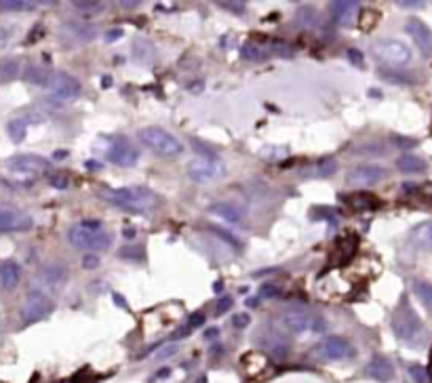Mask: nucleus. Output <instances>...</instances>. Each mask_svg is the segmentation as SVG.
Listing matches in <instances>:
<instances>
[{
	"label": "nucleus",
	"instance_id": "obj_1",
	"mask_svg": "<svg viewBox=\"0 0 432 383\" xmlns=\"http://www.w3.org/2000/svg\"><path fill=\"white\" fill-rule=\"evenodd\" d=\"M392 331L396 339L407 343L409 347H422L428 339V331L424 327L422 318L407 304V299H403L396 312L392 314Z\"/></svg>",
	"mask_w": 432,
	"mask_h": 383
},
{
	"label": "nucleus",
	"instance_id": "obj_2",
	"mask_svg": "<svg viewBox=\"0 0 432 383\" xmlns=\"http://www.w3.org/2000/svg\"><path fill=\"white\" fill-rule=\"evenodd\" d=\"M68 240L78 251H108L112 245L110 234L104 232V225L97 219H84L70 227Z\"/></svg>",
	"mask_w": 432,
	"mask_h": 383
},
{
	"label": "nucleus",
	"instance_id": "obj_3",
	"mask_svg": "<svg viewBox=\"0 0 432 383\" xmlns=\"http://www.w3.org/2000/svg\"><path fill=\"white\" fill-rule=\"evenodd\" d=\"M104 200H108L110 204L119 206V209H125L129 213H143L152 209L156 204V196L152 190L141 188V186H133V188H117V190H104L101 194Z\"/></svg>",
	"mask_w": 432,
	"mask_h": 383
},
{
	"label": "nucleus",
	"instance_id": "obj_4",
	"mask_svg": "<svg viewBox=\"0 0 432 383\" xmlns=\"http://www.w3.org/2000/svg\"><path fill=\"white\" fill-rule=\"evenodd\" d=\"M137 137L143 145H148L152 152L165 158H176L184 152L182 141L160 127H143L137 131Z\"/></svg>",
	"mask_w": 432,
	"mask_h": 383
},
{
	"label": "nucleus",
	"instance_id": "obj_5",
	"mask_svg": "<svg viewBox=\"0 0 432 383\" xmlns=\"http://www.w3.org/2000/svg\"><path fill=\"white\" fill-rule=\"evenodd\" d=\"M186 171L196 184H215L226 177V164L217 156H196L188 162Z\"/></svg>",
	"mask_w": 432,
	"mask_h": 383
},
{
	"label": "nucleus",
	"instance_id": "obj_6",
	"mask_svg": "<svg viewBox=\"0 0 432 383\" xmlns=\"http://www.w3.org/2000/svg\"><path fill=\"white\" fill-rule=\"evenodd\" d=\"M371 53H373V57L378 59V62H382L386 66H392V68L407 66L411 62V49L405 42L392 40V38L378 40L376 45L371 47Z\"/></svg>",
	"mask_w": 432,
	"mask_h": 383
},
{
	"label": "nucleus",
	"instance_id": "obj_7",
	"mask_svg": "<svg viewBox=\"0 0 432 383\" xmlns=\"http://www.w3.org/2000/svg\"><path fill=\"white\" fill-rule=\"evenodd\" d=\"M283 324L285 329L289 333H296V335H302V333H323L327 329V322L323 320V316L319 314H310V312H304V310H289L283 314Z\"/></svg>",
	"mask_w": 432,
	"mask_h": 383
},
{
	"label": "nucleus",
	"instance_id": "obj_8",
	"mask_svg": "<svg viewBox=\"0 0 432 383\" xmlns=\"http://www.w3.org/2000/svg\"><path fill=\"white\" fill-rule=\"evenodd\" d=\"M51 312H53V301L47 295L38 291H30L21 306V320L25 324H34V322L45 320Z\"/></svg>",
	"mask_w": 432,
	"mask_h": 383
},
{
	"label": "nucleus",
	"instance_id": "obj_9",
	"mask_svg": "<svg viewBox=\"0 0 432 383\" xmlns=\"http://www.w3.org/2000/svg\"><path fill=\"white\" fill-rule=\"evenodd\" d=\"M49 88H51V99L60 101V103L72 101V99H76L82 93L80 82L68 72H57L55 76H51Z\"/></svg>",
	"mask_w": 432,
	"mask_h": 383
},
{
	"label": "nucleus",
	"instance_id": "obj_10",
	"mask_svg": "<svg viewBox=\"0 0 432 383\" xmlns=\"http://www.w3.org/2000/svg\"><path fill=\"white\" fill-rule=\"evenodd\" d=\"M66 280H68V268H66V265H62V263H47V265H43L40 272L36 274V282H34L36 288L34 291L49 295L51 291L64 286Z\"/></svg>",
	"mask_w": 432,
	"mask_h": 383
},
{
	"label": "nucleus",
	"instance_id": "obj_11",
	"mask_svg": "<svg viewBox=\"0 0 432 383\" xmlns=\"http://www.w3.org/2000/svg\"><path fill=\"white\" fill-rule=\"evenodd\" d=\"M314 356L321 360H346L355 356V347L344 337H327L314 347Z\"/></svg>",
	"mask_w": 432,
	"mask_h": 383
},
{
	"label": "nucleus",
	"instance_id": "obj_12",
	"mask_svg": "<svg viewBox=\"0 0 432 383\" xmlns=\"http://www.w3.org/2000/svg\"><path fill=\"white\" fill-rule=\"evenodd\" d=\"M386 175H388V171L380 164H359L348 173L346 184L352 188H369V186L380 184Z\"/></svg>",
	"mask_w": 432,
	"mask_h": 383
},
{
	"label": "nucleus",
	"instance_id": "obj_13",
	"mask_svg": "<svg viewBox=\"0 0 432 383\" xmlns=\"http://www.w3.org/2000/svg\"><path fill=\"white\" fill-rule=\"evenodd\" d=\"M51 162L36 154H17L7 160V169L17 175H43L47 173Z\"/></svg>",
	"mask_w": 432,
	"mask_h": 383
},
{
	"label": "nucleus",
	"instance_id": "obj_14",
	"mask_svg": "<svg viewBox=\"0 0 432 383\" xmlns=\"http://www.w3.org/2000/svg\"><path fill=\"white\" fill-rule=\"evenodd\" d=\"M137 158H139L137 147L131 145L127 139H114L108 147V160L114 162L117 166H123V169L135 166Z\"/></svg>",
	"mask_w": 432,
	"mask_h": 383
},
{
	"label": "nucleus",
	"instance_id": "obj_15",
	"mask_svg": "<svg viewBox=\"0 0 432 383\" xmlns=\"http://www.w3.org/2000/svg\"><path fill=\"white\" fill-rule=\"evenodd\" d=\"M257 343L262 345L266 349V354H270L274 360H285L287 356H289V343L283 339L280 333H276L270 327L268 329L262 327V333L257 335Z\"/></svg>",
	"mask_w": 432,
	"mask_h": 383
},
{
	"label": "nucleus",
	"instance_id": "obj_16",
	"mask_svg": "<svg viewBox=\"0 0 432 383\" xmlns=\"http://www.w3.org/2000/svg\"><path fill=\"white\" fill-rule=\"evenodd\" d=\"M34 219L17 209H0V232H27L32 230Z\"/></svg>",
	"mask_w": 432,
	"mask_h": 383
},
{
	"label": "nucleus",
	"instance_id": "obj_17",
	"mask_svg": "<svg viewBox=\"0 0 432 383\" xmlns=\"http://www.w3.org/2000/svg\"><path fill=\"white\" fill-rule=\"evenodd\" d=\"M405 32L413 38V42L418 45V49L422 51L424 57L432 55V29L422 19H416V17L407 19Z\"/></svg>",
	"mask_w": 432,
	"mask_h": 383
},
{
	"label": "nucleus",
	"instance_id": "obj_18",
	"mask_svg": "<svg viewBox=\"0 0 432 383\" xmlns=\"http://www.w3.org/2000/svg\"><path fill=\"white\" fill-rule=\"evenodd\" d=\"M331 17L337 25L341 27H350L357 21L359 15V3H348V0H339V3H331L329 5Z\"/></svg>",
	"mask_w": 432,
	"mask_h": 383
},
{
	"label": "nucleus",
	"instance_id": "obj_19",
	"mask_svg": "<svg viewBox=\"0 0 432 383\" xmlns=\"http://www.w3.org/2000/svg\"><path fill=\"white\" fill-rule=\"evenodd\" d=\"M365 373L371 379L386 383V381H390L394 377V367H392V362L386 356H373L369 360V365L365 367Z\"/></svg>",
	"mask_w": 432,
	"mask_h": 383
},
{
	"label": "nucleus",
	"instance_id": "obj_20",
	"mask_svg": "<svg viewBox=\"0 0 432 383\" xmlns=\"http://www.w3.org/2000/svg\"><path fill=\"white\" fill-rule=\"evenodd\" d=\"M21 280V268L17 261H3L0 263V286L5 288H15Z\"/></svg>",
	"mask_w": 432,
	"mask_h": 383
},
{
	"label": "nucleus",
	"instance_id": "obj_21",
	"mask_svg": "<svg viewBox=\"0 0 432 383\" xmlns=\"http://www.w3.org/2000/svg\"><path fill=\"white\" fill-rule=\"evenodd\" d=\"M337 171V160L335 158H323L321 162L310 164L308 169H304V177L308 180H316V177H331Z\"/></svg>",
	"mask_w": 432,
	"mask_h": 383
},
{
	"label": "nucleus",
	"instance_id": "obj_22",
	"mask_svg": "<svg viewBox=\"0 0 432 383\" xmlns=\"http://www.w3.org/2000/svg\"><path fill=\"white\" fill-rule=\"evenodd\" d=\"M378 204H380V200L373 194H367V192H357L348 198V206L352 211H359V213L378 209Z\"/></svg>",
	"mask_w": 432,
	"mask_h": 383
},
{
	"label": "nucleus",
	"instance_id": "obj_23",
	"mask_svg": "<svg viewBox=\"0 0 432 383\" xmlns=\"http://www.w3.org/2000/svg\"><path fill=\"white\" fill-rule=\"evenodd\" d=\"M396 169L407 175H418V173L426 171V160H422L420 156H413V154H403L396 160Z\"/></svg>",
	"mask_w": 432,
	"mask_h": 383
},
{
	"label": "nucleus",
	"instance_id": "obj_24",
	"mask_svg": "<svg viewBox=\"0 0 432 383\" xmlns=\"http://www.w3.org/2000/svg\"><path fill=\"white\" fill-rule=\"evenodd\" d=\"M209 211H211L213 215H217V217L230 221V223H241V219H243V215H241V211L237 209V206L228 204V202H215V204H211V209H209Z\"/></svg>",
	"mask_w": 432,
	"mask_h": 383
},
{
	"label": "nucleus",
	"instance_id": "obj_25",
	"mask_svg": "<svg viewBox=\"0 0 432 383\" xmlns=\"http://www.w3.org/2000/svg\"><path fill=\"white\" fill-rule=\"evenodd\" d=\"M66 29L74 36V40H80V42H89L93 36H95V27L91 23H76V21H68L66 23Z\"/></svg>",
	"mask_w": 432,
	"mask_h": 383
},
{
	"label": "nucleus",
	"instance_id": "obj_26",
	"mask_svg": "<svg viewBox=\"0 0 432 383\" xmlns=\"http://www.w3.org/2000/svg\"><path fill=\"white\" fill-rule=\"evenodd\" d=\"M133 57L139 64H152L154 57H156V51L148 40H135L133 42Z\"/></svg>",
	"mask_w": 432,
	"mask_h": 383
},
{
	"label": "nucleus",
	"instance_id": "obj_27",
	"mask_svg": "<svg viewBox=\"0 0 432 383\" xmlns=\"http://www.w3.org/2000/svg\"><path fill=\"white\" fill-rule=\"evenodd\" d=\"M413 293L418 295V299L424 304V308L430 312L432 316V282L428 280H413Z\"/></svg>",
	"mask_w": 432,
	"mask_h": 383
},
{
	"label": "nucleus",
	"instance_id": "obj_28",
	"mask_svg": "<svg viewBox=\"0 0 432 383\" xmlns=\"http://www.w3.org/2000/svg\"><path fill=\"white\" fill-rule=\"evenodd\" d=\"M413 243L422 249H430L432 251V221H426V223H420L416 230H413Z\"/></svg>",
	"mask_w": 432,
	"mask_h": 383
},
{
	"label": "nucleus",
	"instance_id": "obj_29",
	"mask_svg": "<svg viewBox=\"0 0 432 383\" xmlns=\"http://www.w3.org/2000/svg\"><path fill=\"white\" fill-rule=\"evenodd\" d=\"M19 70H21L19 59L15 57L3 59V62H0V82H11L13 78L19 76Z\"/></svg>",
	"mask_w": 432,
	"mask_h": 383
},
{
	"label": "nucleus",
	"instance_id": "obj_30",
	"mask_svg": "<svg viewBox=\"0 0 432 383\" xmlns=\"http://www.w3.org/2000/svg\"><path fill=\"white\" fill-rule=\"evenodd\" d=\"M7 133L13 139V143H21L27 135V121H23V118H13L7 125Z\"/></svg>",
	"mask_w": 432,
	"mask_h": 383
},
{
	"label": "nucleus",
	"instance_id": "obj_31",
	"mask_svg": "<svg viewBox=\"0 0 432 383\" xmlns=\"http://www.w3.org/2000/svg\"><path fill=\"white\" fill-rule=\"evenodd\" d=\"M25 78L30 80V82H34V84H38V86H45V84H49V74H47V70H43V68H38V66H27V70H25Z\"/></svg>",
	"mask_w": 432,
	"mask_h": 383
},
{
	"label": "nucleus",
	"instance_id": "obj_32",
	"mask_svg": "<svg viewBox=\"0 0 432 383\" xmlns=\"http://www.w3.org/2000/svg\"><path fill=\"white\" fill-rule=\"evenodd\" d=\"M380 76L388 82H394V84H411L413 82L411 74H400V72H392V70H382Z\"/></svg>",
	"mask_w": 432,
	"mask_h": 383
},
{
	"label": "nucleus",
	"instance_id": "obj_33",
	"mask_svg": "<svg viewBox=\"0 0 432 383\" xmlns=\"http://www.w3.org/2000/svg\"><path fill=\"white\" fill-rule=\"evenodd\" d=\"M34 3H19V0H0V11H32Z\"/></svg>",
	"mask_w": 432,
	"mask_h": 383
},
{
	"label": "nucleus",
	"instance_id": "obj_34",
	"mask_svg": "<svg viewBox=\"0 0 432 383\" xmlns=\"http://www.w3.org/2000/svg\"><path fill=\"white\" fill-rule=\"evenodd\" d=\"M211 230H213V234H215V236H219L221 240H226L230 247H235L237 251L243 247V245H241V240L237 238V236H235V234H230V232H226L224 227H217V225H215V227H211Z\"/></svg>",
	"mask_w": 432,
	"mask_h": 383
},
{
	"label": "nucleus",
	"instance_id": "obj_35",
	"mask_svg": "<svg viewBox=\"0 0 432 383\" xmlns=\"http://www.w3.org/2000/svg\"><path fill=\"white\" fill-rule=\"evenodd\" d=\"M298 19H300L302 23H306L308 27H312V25H316V21H319V15H316L310 7H302V9L298 11Z\"/></svg>",
	"mask_w": 432,
	"mask_h": 383
},
{
	"label": "nucleus",
	"instance_id": "obj_36",
	"mask_svg": "<svg viewBox=\"0 0 432 383\" xmlns=\"http://www.w3.org/2000/svg\"><path fill=\"white\" fill-rule=\"evenodd\" d=\"M74 7L80 13H99V11H104V3H86V0H78V3H74Z\"/></svg>",
	"mask_w": 432,
	"mask_h": 383
},
{
	"label": "nucleus",
	"instance_id": "obj_37",
	"mask_svg": "<svg viewBox=\"0 0 432 383\" xmlns=\"http://www.w3.org/2000/svg\"><path fill=\"white\" fill-rule=\"evenodd\" d=\"M409 377L416 381V383H426L428 379H430V375H428V371L424 369V367H420V365H411L409 369Z\"/></svg>",
	"mask_w": 432,
	"mask_h": 383
},
{
	"label": "nucleus",
	"instance_id": "obj_38",
	"mask_svg": "<svg viewBox=\"0 0 432 383\" xmlns=\"http://www.w3.org/2000/svg\"><path fill=\"white\" fill-rule=\"evenodd\" d=\"M241 53H243L245 59H251V62H259V59H264V51L253 47V45H245Z\"/></svg>",
	"mask_w": 432,
	"mask_h": 383
},
{
	"label": "nucleus",
	"instance_id": "obj_39",
	"mask_svg": "<svg viewBox=\"0 0 432 383\" xmlns=\"http://www.w3.org/2000/svg\"><path fill=\"white\" fill-rule=\"evenodd\" d=\"M119 255H121V257H129V259H133V261H141V259H143V249H141L139 245H129V247L123 249Z\"/></svg>",
	"mask_w": 432,
	"mask_h": 383
},
{
	"label": "nucleus",
	"instance_id": "obj_40",
	"mask_svg": "<svg viewBox=\"0 0 432 383\" xmlns=\"http://www.w3.org/2000/svg\"><path fill=\"white\" fill-rule=\"evenodd\" d=\"M392 141L396 147H400V150H411V147L418 145V139L413 137H400V135H392Z\"/></svg>",
	"mask_w": 432,
	"mask_h": 383
},
{
	"label": "nucleus",
	"instance_id": "obj_41",
	"mask_svg": "<svg viewBox=\"0 0 432 383\" xmlns=\"http://www.w3.org/2000/svg\"><path fill=\"white\" fill-rule=\"evenodd\" d=\"M357 152H359V154H367V156H380V154H384L386 150H384L382 145H378V143H367V145H361Z\"/></svg>",
	"mask_w": 432,
	"mask_h": 383
},
{
	"label": "nucleus",
	"instance_id": "obj_42",
	"mask_svg": "<svg viewBox=\"0 0 432 383\" xmlns=\"http://www.w3.org/2000/svg\"><path fill=\"white\" fill-rule=\"evenodd\" d=\"M217 7H221L228 13H235V15H245V9H247L245 3H217Z\"/></svg>",
	"mask_w": 432,
	"mask_h": 383
},
{
	"label": "nucleus",
	"instance_id": "obj_43",
	"mask_svg": "<svg viewBox=\"0 0 432 383\" xmlns=\"http://www.w3.org/2000/svg\"><path fill=\"white\" fill-rule=\"evenodd\" d=\"M230 308H232V297H230V295H221V297L217 299V304H215V312L226 314Z\"/></svg>",
	"mask_w": 432,
	"mask_h": 383
},
{
	"label": "nucleus",
	"instance_id": "obj_44",
	"mask_svg": "<svg viewBox=\"0 0 432 383\" xmlns=\"http://www.w3.org/2000/svg\"><path fill=\"white\" fill-rule=\"evenodd\" d=\"M205 324V314H200V312H194L190 318H188V329H198V327H203Z\"/></svg>",
	"mask_w": 432,
	"mask_h": 383
},
{
	"label": "nucleus",
	"instance_id": "obj_45",
	"mask_svg": "<svg viewBox=\"0 0 432 383\" xmlns=\"http://www.w3.org/2000/svg\"><path fill=\"white\" fill-rule=\"evenodd\" d=\"M249 322H251L249 314H235L232 316V327L235 329H245V327H249Z\"/></svg>",
	"mask_w": 432,
	"mask_h": 383
},
{
	"label": "nucleus",
	"instance_id": "obj_46",
	"mask_svg": "<svg viewBox=\"0 0 432 383\" xmlns=\"http://www.w3.org/2000/svg\"><path fill=\"white\" fill-rule=\"evenodd\" d=\"M276 295H278V288L274 284H264L262 288H259V297L262 299H272V297H276Z\"/></svg>",
	"mask_w": 432,
	"mask_h": 383
},
{
	"label": "nucleus",
	"instance_id": "obj_47",
	"mask_svg": "<svg viewBox=\"0 0 432 383\" xmlns=\"http://www.w3.org/2000/svg\"><path fill=\"white\" fill-rule=\"evenodd\" d=\"M272 53L283 55V57H291V55H293V49H291V47H287L285 42H272Z\"/></svg>",
	"mask_w": 432,
	"mask_h": 383
},
{
	"label": "nucleus",
	"instance_id": "obj_48",
	"mask_svg": "<svg viewBox=\"0 0 432 383\" xmlns=\"http://www.w3.org/2000/svg\"><path fill=\"white\" fill-rule=\"evenodd\" d=\"M97 265H99V257H97L95 253L84 255V259H82V268H86V270H93V268H97Z\"/></svg>",
	"mask_w": 432,
	"mask_h": 383
},
{
	"label": "nucleus",
	"instance_id": "obj_49",
	"mask_svg": "<svg viewBox=\"0 0 432 383\" xmlns=\"http://www.w3.org/2000/svg\"><path fill=\"white\" fill-rule=\"evenodd\" d=\"M180 349V345L178 343H169L167 347H163L160 351H158V358L163 360V358H169V356H173V354H176Z\"/></svg>",
	"mask_w": 432,
	"mask_h": 383
},
{
	"label": "nucleus",
	"instance_id": "obj_50",
	"mask_svg": "<svg viewBox=\"0 0 432 383\" xmlns=\"http://www.w3.org/2000/svg\"><path fill=\"white\" fill-rule=\"evenodd\" d=\"M398 7H403V9H422L424 3L422 0H400Z\"/></svg>",
	"mask_w": 432,
	"mask_h": 383
},
{
	"label": "nucleus",
	"instance_id": "obj_51",
	"mask_svg": "<svg viewBox=\"0 0 432 383\" xmlns=\"http://www.w3.org/2000/svg\"><path fill=\"white\" fill-rule=\"evenodd\" d=\"M123 36V29L119 27V29H108V32H106V42H114V40H119Z\"/></svg>",
	"mask_w": 432,
	"mask_h": 383
},
{
	"label": "nucleus",
	"instance_id": "obj_52",
	"mask_svg": "<svg viewBox=\"0 0 432 383\" xmlns=\"http://www.w3.org/2000/svg\"><path fill=\"white\" fill-rule=\"evenodd\" d=\"M348 57H350V62H352L355 66H363V53H361V51L350 49V51H348Z\"/></svg>",
	"mask_w": 432,
	"mask_h": 383
},
{
	"label": "nucleus",
	"instance_id": "obj_53",
	"mask_svg": "<svg viewBox=\"0 0 432 383\" xmlns=\"http://www.w3.org/2000/svg\"><path fill=\"white\" fill-rule=\"evenodd\" d=\"M51 186H55V188H66L68 186V180H66V177H62V175H53L51 177Z\"/></svg>",
	"mask_w": 432,
	"mask_h": 383
},
{
	"label": "nucleus",
	"instance_id": "obj_54",
	"mask_svg": "<svg viewBox=\"0 0 432 383\" xmlns=\"http://www.w3.org/2000/svg\"><path fill=\"white\" fill-rule=\"evenodd\" d=\"M112 301H114V304H117V306H121V308H127V301H125V299L121 297V295H119V293H114V295H112Z\"/></svg>",
	"mask_w": 432,
	"mask_h": 383
},
{
	"label": "nucleus",
	"instance_id": "obj_55",
	"mask_svg": "<svg viewBox=\"0 0 432 383\" xmlns=\"http://www.w3.org/2000/svg\"><path fill=\"white\" fill-rule=\"evenodd\" d=\"M123 236H125L127 240H129V238H135V230H133V227H125V230H123Z\"/></svg>",
	"mask_w": 432,
	"mask_h": 383
},
{
	"label": "nucleus",
	"instance_id": "obj_56",
	"mask_svg": "<svg viewBox=\"0 0 432 383\" xmlns=\"http://www.w3.org/2000/svg\"><path fill=\"white\" fill-rule=\"evenodd\" d=\"M217 335H219V331L217 329H211V331L205 333V339H211V337H217Z\"/></svg>",
	"mask_w": 432,
	"mask_h": 383
},
{
	"label": "nucleus",
	"instance_id": "obj_57",
	"mask_svg": "<svg viewBox=\"0 0 432 383\" xmlns=\"http://www.w3.org/2000/svg\"><path fill=\"white\" fill-rule=\"evenodd\" d=\"M86 169H101V162H86Z\"/></svg>",
	"mask_w": 432,
	"mask_h": 383
},
{
	"label": "nucleus",
	"instance_id": "obj_58",
	"mask_svg": "<svg viewBox=\"0 0 432 383\" xmlns=\"http://www.w3.org/2000/svg\"><path fill=\"white\" fill-rule=\"evenodd\" d=\"M101 84H104V86H110V84H112V80H110V78H104V80H101Z\"/></svg>",
	"mask_w": 432,
	"mask_h": 383
},
{
	"label": "nucleus",
	"instance_id": "obj_59",
	"mask_svg": "<svg viewBox=\"0 0 432 383\" xmlns=\"http://www.w3.org/2000/svg\"><path fill=\"white\" fill-rule=\"evenodd\" d=\"M213 291H217V293H219V291H221V282H215V284H213Z\"/></svg>",
	"mask_w": 432,
	"mask_h": 383
},
{
	"label": "nucleus",
	"instance_id": "obj_60",
	"mask_svg": "<svg viewBox=\"0 0 432 383\" xmlns=\"http://www.w3.org/2000/svg\"><path fill=\"white\" fill-rule=\"evenodd\" d=\"M428 375H432V358H430V369H428Z\"/></svg>",
	"mask_w": 432,
	"mask_h": 383
}]
</instances>
